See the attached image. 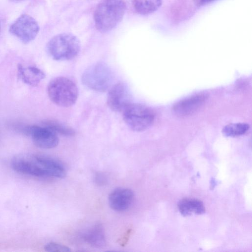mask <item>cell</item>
Instances as JSON below:
<instances>
[{
	"instance_id": "obj_1",
	"label": "cell",
	"mask_w": 252,
	"mask_h": 252,
	"mask_svg": "<svg viewBox=\"0 0 252 252\" xmlns=\"http://www.w3.org/2000/svg\"><path fill=\"white\" fill-rule=\"evenodd\" d=\"M126 9L124 0H103L94 12L96 29L102 33L111 31L121 22Z\"/></svg>"
},
{
	"instance_id": "obj_2",
	"label": "cell",
	"mask_w": 252,
	"mask_h": 252,
	"mask_svg": "<svg viewBox=\"0 0 252 252\" xmlns=\"http://www.w3.org/2000/svg\"><path fill=\"white\" fill-rule=\"evenodd\" d=\"M81 44L78 37L71 33L58 34L50 39L46 45L47 53L56 61H68L80 52Z\"/></svg>"
},
{
	"instance_id": "obj_3",
	"label": "cell",
	"mask_w": 252,
	"mask_h": 252,
	"mask_svg": "<svg viewBox=\"0 0 252 252\" xmlns=\"http://www.w3.org/2000/svg\"><path fill=\"white\" fill-rule=\"evenodd\" d=\"M47 93L54 103L63 107L73 105L78 96V90L75 83L63 76L54 78L50 81L47 86Z\"/></svg>"
},
{
	"instance_id": "obj_4",
	"label": "cell",
	"mask_w": 252,
	"mask_h": 252,
	"mask_svg": "<svg viewBox=\"0 0 252 252\" xmlns=\"http://www.w3.org/2000/svg\"><path fill=\"white\" fill-rule=\"evenodd\" d=\"M84 86L95 92H104L111 86L113 80L112 71L105 63L98 62L88 67L82 75Z\"/></svg>"
},
{
	"instance_id": "obj_5",
	"label": "cell",
	"mask_w": 252,
	"mask_h": 252,
	"mask_svg": "<svg viewBox=\"0 0 252 252\" xmlns=\"http://www.w3.org/2000/svg\"><path fill=\"white\" fill-rule=\"evenodd\" d=\"M123 119L129 128L143 131L153 124L155 114L149 107L139 103H131L123 111Z\"/></svg>"
},
{
	"instance_id": "obj_6",
	"label": "cell",
	"mask_w": 252,
	"mask_h": 252,
	"mask_svg": "<svg viewBox=\"0 0 252 252\" xmlns=\"http://www.w3.org/2000/svg\"><path fill=\"white\" fill-rule=\"evenodd\" d=\"M39 31V26L36 21L28 14L19 16L9 28L10 32L25 43L33 40Z\"/></svg>"
},
{
	"instance_id": "obj_7",
	"label": "cell",
	"mask_w": 252,
	"mask_h": 252,
	"mask_svg": "<svg viewBox=\"0 0 252 252\" xmlns=\"http://www.w3.org/2000/svg\"><path fill=\"white\" fill-rule=\"evenodd\" d=\"M131 95L130 90L125 83L120 82L113 85L109 90L107 97V104L113 111L120 112L131 102Z\"/></svg>"
},
{
	"instance_id": "obj_8",
	"label": "cell",
	"mask_w": 252,
	"mask_h": 252,
	"mask_svg": "<svg viewBox=\"0 0 252 252\" xmlns=\"http://www.w3.org/2000/svg\"><path fill=\"white\" fill-rule=\"evenodd\" d=\"M26 129V134L32 136L33 142L39 148L52 149L59 144L57 133L45 126H29Z\"/></svg>"
},
{
	"instance_id": "obj_9",
	"label": "cell",
	"mask_w": 252,
	"mask_h": 252,
	"mask_svg": "<svg viewBox=\"0 0 252 252\" xmlns=\"http://www.w3.org/2000/svg\"><path fill=\"white\" fill-rule=\"evenodd\" d=\"M207 98V95L204 93L193 94L175 103L172 108V112L179 118L191 116L203 106Z\"/></svg>"
},
{
	"instance_id": "obj_10",
	"label": "cell",
	"mask_w": 252,
	"mask_h": 252,
	"mask_svg": "<svg viewBox=\"0 0 252 252\" xmlns=\"http://www.w3.org/2000/svg\"><path fill=\"white\" fill-rule=\"evenodd\" d=\"M134 197V193L130 189L118 188L110 193L108 197L109 204L116 211H125L131 205Z\"/></svg>"
},
{
	"instance_id": "obj_11",
	"label": "cell",
	"mask_w": 252,
	"mask_h": 252,
	"mask_svg": "<svg viewBox=\"0 0 252 252\" xmlns=\"http://www.w3.org/2000/svg\"><path fill=\"white\" fill-rule=\"evenodd\" d=\"M34 159L43 170L46 177L64 178L66 174L63 165L57 160L45 156H35Z\"/></svg>"
},
{
	"instance_id": "obj_12",
	"label": "cell",
	"mask_w": 252,
	"mask_h": 252,
	"mask_svg": "<svg viewBox=\"0 0 252 252\" xmlns=\"http://www.w3.org/2000/svg\"><path fill=\"white\" fill-rule=\"evenodd\" d=\"M11 166L14 170L18 173L35 177H46L43 170L34 158L33 161L24 158H16L12 161Z\"/></svg>"
},
{
	"instance_id": "obj_13",
	"label": "cell",
	"mask_w": 252,
	"mask_h": 252,
	"mask_svg": "<svg viewBox=\"0 0 252 252\" xmlns=\"http://www.w3.org/2000/svg\"><path fill=\"white\" fill-rule=\"evenodd\" d=\"M17 69L21 79L23 82L30 86L37 85L45 77L44 73L35 66L24 67L19 64L18 65Z\"/></svg>"
},
{
	"instance_id": "obj_14",
	"label": "cell",
	"mask_w": 252,
	"mask_h": 252,
	"mask_svg": "<svg viewBox=\"0 0 252 252\" xmlns=\"http://www.w3.org/2000/svg\"><path fill=\"white\" fill-rule=\"evenodd\" d=\"M178 208L180 214L187 217L192 214L202 215L205 213L203 203L198 199L184 198L179 201Z\"/></svg>"
},
{
	"instance_id": "obj_15",
	"label": "cell",
	"mask_w": 252,
	"mask_h": 252,
	"mask_svg": "<svg viewBox=\"0 0 252 252\" xmlns=\"http://www.w3.org/2000/svg\"><path fill=\"white\" fill-rule=\"evenodd\" d=\"M83 238L87 243L96 248H103L106 245L104 228L101 224L92 226L83 234Z\"/></svg>"
},
{
	"instance_id": "obj_16",
	"label": "cell",
	"mask_w": 252,
	"mask_h": 252,
	"mask_svg": "<svg viewBox=\"0 0 252 252\" xmlns=\"http://www.w3.org/2000/svg\"><path fill=\"white\" fill-rule=\"evenodd\" d=\"M135 11L140 15H148L157 11L162 4V0H131Z\"/></svg>"
},
{
	"instance_id": "obj_17",
	"label": "cell",
	"mask_w": 252,
	"mask_h": 252,
	"mask_svg": "<svg viewBox=\"0 0 252 252\" xmlns=\"http://www.w3.org/2000/svg\"><path fill=\"white\" fill-rule=\"evenodd\" d=\"M249 129V125L246 123H239L230 124L225 126L222 132L227 137H237L244 134Z\"/></svg>"
},
{
	"instance_id": "obj_18",
	"label": "cell",
	"mask_w": 252,
	"mask_h": 252,
	"mask_svg": "<svg viewBox=\"0 0 252 252\" xmlns=\"http://www.w3.org/2000/svg\"><path fill=\"white\" fill-rule=\"evenodd\" d=\"M44 126L58 133L65 136H73L75 132L73 129L54 120H47L43 122Z\"/></svg>"
},
{
	"instance_id": "obj_19",
	"label": "cell",
	"mask_w": 252,
	"mask_h": 252,
	"mask_svg": "<svg viewBox=\"0 0 252 252\" xmlns=\"http://www.w3.org/2000/svg\"><path fill=\"white\" fill-rule=\"evenodd\" d=\"M44 249L47 252H68L71 251L68 247L55 242L47 244L44 247Z\"/></svg>"
},
{
	"instance_id": "obj_20",
	"label": "cell",
	"mask_w": 252,
	"mask_h": 252,
	"mask_svg": "<svg viewBox=\"0 0 252 252\" xmlns=\"http://www.w3.org/2000/svg\"><path fill=\"white\" fill-rule=\"evenodd\" d=\"M94 181L98 185L103 186L106 184L107 179L104 174L101 172H97L94 175Z\"/></svg>"
},
{
	"instance_id": "obj_21",
	"label": "cell",
	"mask_w": 252,
	"mask_h": 252,
	"mask_svg": "<svg viewBox=\"0 0 252 252\" xmlns=\"http://www.w3.org/2000/svg\"><path fill=\"white\" fill-rule=\"evenodd\" d=\"M216 0H193L197 6H202Z\"/></svg>"
},
{
	"instance_id": "obj_22",
	"label": "cell",
	"mask_w": 252,
	"mask_h": 252,
	"mask_svg": "<svg viewBox=\"0 0 252 252\" xmlns=\"http://www.w3.org/2000/svg\"><path fill=\"white\" fill-rule=\"evenodd\" d=\"M130 232H131V230L129 229L128 230H127L126 232V233L125 234V235L124 236V237H123L121 240H120V244L122 245H125L126 243H127V241L128 239V237H129L130 236Z\"/></svg>"
},
{
	"instance_id": "obj_23",
	"label": "cell",
	"mask_w": 252,
	"mask_h": 252,
	"mask_svg": "<svg viewBox=\"0 0 252 252\" xmlns=\"http://www.w3.org/2000/svg\"><path fill=\"white\" fill-rule=\"evenodd\" d=\"M9 0L10 1L13 2H21V1H24L25 0Z\"/></svg>"
},
{
	"instance_id": "obj_24",
	"label": "cell",
	"mask_w": 252,
	"mask_h": 252,
	"mask_svg": "<svg viewBox=\"0 0 252 252\" xmlns=\"http://www.w3.org/2000/svg\"></svg>"
}]
</instances>
